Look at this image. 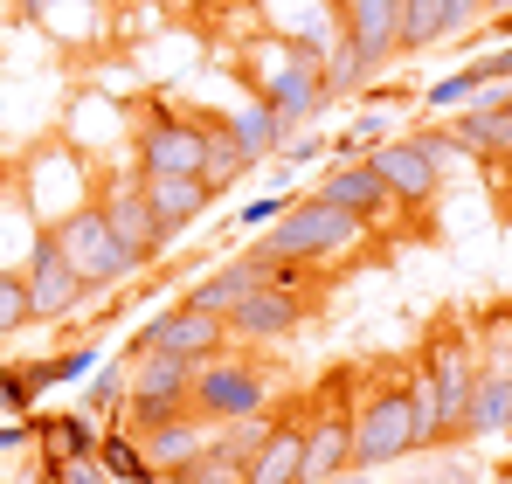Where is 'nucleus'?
<instances>
[{
    "instance_id": "f257e3e1",
    "label": "nucleus",
    "mask_w": 512,
    "mask_h": 484,
    "mask_svg": "<svg viewBox=\"0 0 512 484\" xmlns=\"http://www.w3.org/2000/svg\"><path fill=\"white\" fill-rule=\"evenodd\" d=\"M360 242H367V222L360 215L333 208L326 194H291L284 215L256 236V249L263 256H284V263H340L346 249H360Z\"/></svg>"
},
{
    "instance_id": "f03ea898",
    "label": "nucleus",
    "mask_w": 512,
    "mask_h": 484,
    "mask_svg": "<svg viewBox=\"0 0 512 484\" xmlns=\"http://www.w3.org/2000/svg\"><path fill=\"white\" fill-rule=\"evenodd\" d=\"M208 125L215 118H187L167 97L132 104V173H201V160H208Z\"/></svg>"
},
{
    "instance_id": "7ed1b4c3",
    "label": "nucleus",
    "mask_w": 512,
    "mask_h": 484,
    "mask_svg": "<svg viewBox=\"0 0 512 484\" xmlns=\"http://www.w3.org/2000/svg\"><path fill=\"white\" fill-rule=\"evenodd\" d=\"M457 146H450V125L436 132V125H416V132H388L367 160L374 173L388 180V194L402 201V208H423L436 201V187H443V160H450Z\"/></svg>"
},
{
    "instance_id": "20e7f679",
    "label": "nucleus",
    "mask_w": 512,
    "mask_h": 484,
    "mask_svg": "<svg viewBox=\"0 0 512 484\" xmlns=\"http://www.w3.org/2000/svg\"><path fill=\"white\" fill-rule=\"evenodd\" d=\"M56 242H63V256H70V270L84 277L97 298H111V291H125V284H139L146 270L125 256V242L111 236V222H104V208L84 201L77 215H63L56 222Z\"/></svg>"
},
{
    "instance_id": "39448f33",
    "label": "nucleus",
    "mask_w": 512,
    "mask_h": 484,
    "mask_svg": "<svg viewBox=\"0 0 512 484\" xmlns=\"http://www.w3.org/2000/svg\"><path fill=\"white\" fill-rule=\"evenodd\" d=\"M423 443H416V408H409V388L388 381L374 388L367 402L353 408V464L360 471H388V464H409Z\"/></svg>"
},
{
    "instance_id": "423d86ee",
    "label": "nucleus",
    "mask_w": 512,
    "mask_h": 484,
    "mask_svg": "<svg viewBox=\"0 0 512 484\" xmlns=\"http://www.w3.org/2000/svg\"><path fill=\"white\" fill-rule=\"evenodd\" d=\"M97 180H104V173H97L77 146L56 139V146H35V166H28V180H21V201L35 208L42 229H56L63 215H77L84 201H97Z\"/></svg>"
},
{
    "instance_id": "0eeeda50",
    "label": "nucleus",
    "mask_w": 512,
    "mask_h": 484,
    "mask_svg": "<svg viewBox=\"0 0 512 484\" xmlns=\"http://www.w3.org/2000/svg\"><path fill=\"white\" fill-rule=\"evenodd\" d=\"M256 97L298 132L305 118H319V111L333 104V97H326V63L305 56V49H284V42H277V49L263 56V70H256Z\"/></svg>"
},
{
    "instance_id": "6e6552de",
    "label": "nucleus",
    "mask_w": 512,
    "mask_h": 484,
    "mask_svg": "<svg viewBox=\"0 0 512 484\" xmlns=\"http://www.w3.org/2000/svg\"><path fill=\"white\" fill-rule=\"evenodd\" d=\"M187 402L201 408L208 422H236V415H263L270 408V381H263V367L243 360V353H215V360H201L194 367V388H187Z\"/></svg>"
},
{
    "instance_id": "1a4fd4ad",
    "label": "nucleus",
    "mask_w": 512,
    "mask_h": 484,
    "mask_svg": "<svg viewBox=\"0 0 512 484\" xmlns=\"http://www.w3.org/2000/svg\"><path fill=\"white\" fill-rule=\"evenodd\" d=\"M21 284H28V319H42V325L70 319V312H84L90 298H97L84 277L70 270V256H63L56 229H42V236H35L28 263H21Z\"/></svg>"
},
{
    "instance_id": "9d476101",
    "label": "nucleus",
    "mask_w": 512,
    "mask_h": 484,
    "mask_svg": "<svg viewBox=\"0 0 512 484\" xmlns=\"http://www.w3.org/2000/svg\"><path fill=\"white\" fill-rule=\"evenodd\" d=\"M97 208H104L111 236L125 242V256H132L139 270H153V263L167 256V236H160L153 201H146V180H139L132 166H125V173H111V180H97Z\"/></svg>"
},
{
    "instance_id": "9b49d317",
    "label": "nucleus",
    "mask_w": 512,
    "mask_h": 484,
    "mask_svg": "<svg viewBox=\"0 0 512 484\" xmlns=\"http://www.w3.org/2000/svg\"><path fill=\"white\" fill-rule=\"evenodd\" d=\"M222 346H236V339H229V319H222V312H201V305L180 298L173 312H160V319L139 325L125 353H180V360L201 367V360H215Z\"/></svg>"
},
{
    "instance_id": "f8f14e48",
    "label": "nucleus",
    "mask_w": 512,
    "mask_h": 484,
    "mask_svg": "<svg viewBox=\"0 0 512 484\" xmlns=\"http://www.w3.org/2000/svg\"><path fill=\"white\" fill-rule=\"evenodd\" d=\"M256 14H263L270 42H284V49H305V56H319V63H326V49H333V42L346 35L340 0H256Z\"/></svg>"
},
{
    "instance_id": "ddd939ff",
    "label": "nucleus",
    "mask_w": 512,
    "mask_h": 484,
    "mask_svg": "<svg viewBox=\"0 0 512 484\" xmlns=\"http://www.w3.org/2000/svg\"><path fill=\"white\" fill-rule=\"evenodd\" d=\"M312 312V291H284V284H263L250 291L236 312H229V339H243V346H277V339H291L298 325Z\"/></svg>"
},
{
    "instance_id": "4468645a",
    "label": "nucleus",
    "mask_w": 512,
    "mask_h": 484,
    "mask_svg": "<svg viewBox=\"0 0 512 484\" xmlns=\"http://www.w3.org/2000/svg\"><path fill=\"white\" fill-rule=\"evenodd\" d=\"M312 194H326L333 208L360 215L367 229H381V222H388V208H402V201L388 194V180L374 173V160H333L326 173H319V187H312Z\"/></svg>"
},
{
    "instance_id": "2eb2a0df",
    "label": "nucleus",
    "mask_w": 512,
    "mask_h": 484,
    "mask_svg": "<svg viewBox=\"0 0 512 484\" xmlns=\"http://www.w3.org/2000/svg\"><path fill=\"white\" fill-rule=\"evenodd\" d=\"M346 42L360 49V63L381 77L395 56H402V0H340Z\"/></svg>"
},
{
    "instance_id": "dca6fc26",
    "label": "nucleus",
    "mask_w": 512,
    "mask_h": 484,
    "mask_svg": "<svg viewBox=\"0 0 512 484\" xmlns=\"http://www.w3.org/2000/svg\"><path fill=\"white\" fill-rule=\"evenodd\" d=\"M146 180V201H153V222H160V236H187L208 208H215V187H208V173H139Z\"/></svg>"
},
{
    "instance_id": "f3484780",
    "label": "nucleus",
    "mask_w": 512,
    "mask_h": 484,
    "mask_svg": "<svg viewBox=\"0 0 512 484\" xmlns=\"http://www.w3.org/2000/svg\"><path fill=\"white\" fill-rule=\"evenodd\" d=\"M139 443H146L153 471L173 484L180 471H187V464H194V457H201V450H208V443H215V422H208L201 408H187V415H173V422H160V429H146Z\"/></svg>"
},
{
    "instance_id": "a211bd4d",
    "label": "nucleus",
    "mask_w": 512,
    "mask_h": 484,
    "mask_svg": "<svg viewBox=\"0 0 512 484\" xmlns=\"http://www.w3.org/2000/svg\"><path fill=\"white\" fill-rule=\"evenodd\" d=\"M450 146L471 153V160H512V104H499V111H485V104L450 111Z\"/></svg>"
},
{
    "instance_id": "6ab92c4d",
    "label": "nucleus",
    "mask_w": 512,
    "mask_h": 484,
    "mask_svg": "<svg viewBox=\"0 0 512 484\" xmlns=\"http://www.w3.org/2000/svg\"><path fill=\"white\" fill-rule=\"evenodd\" d=\"M97 436H104V422H97L90 408L35 415V457H49V464H70V457H97Z\"/></svg>"
},
{
    "instance_id": "aec40b11",
    "label": "nucleus",
    "mask_w": 512,
    "mask_h": 484,
    "mask_svg": "<svg viewBox=\"0 0 512 484\" xmlns=\"http://www.w3.org/2000/svg\"><path fill=\"white\" fill-rule=\"evenodd\" d=\"M346 464H353V408H319L305 422V478H326V471H346Z\"/></svg>"
},
{
    "instance_id": "412c9836",
    "label": "nucleus",
    "mask_w": 512,
    "mask_h": 484,
    "mask_svg": "<svg viewBox=\"0 0 512 484\" xmlns=\"http://www.w3.org/2000/svg\"><path fill=\"white\" fill-rule=\"evenodd\" d=\"M298 478H305V422L277 415L250 457V484H298Z\"/></svg>"
},
{
    "instance_id": "4be33fe9",
    "label": "nucleus",
    "mask_w": 512,
    "mask_h": 484,
    "mask_svg": "<svg viewBox=\"0 0 512 484\" xmlns=\"http://www.w3.org/2000/svg\"><path fill=\"white\" fill-rule=\"evenodd\" d=\"M506 429H512V367H478V388L464 408V443L506 436Z\"/></svg>"
},
{
    "instance_id": "5701e85b",
    "label": "nucleus",
    "mask_w": 512,
    "mask_h": 484,
    "mask_svg": "<svg viewBox=\"0 0 512 484\" xmlns=\"http://www.w3.org/2000/svg\"><path fill=\"white\" fill-rule=\"evenodd\" d=\"M222 125L236 132V146H243L256 166L277 160V153H284V139H291V125H284V118H277V111H270V104H263L256 90L243 97V104H236V111H229V118H222Z\"/></svg>"
},
{
    "instance_id": "b1692460",
    "label": "nucleus",
    "mask_w": 512,
    "mask_h": 484,
    "mask_svg": "<svg viewBox=\"0 0 512 484\" xmlns=\"http://www.w3.org/2000/svg\"><path fill=\"white\" fill-rule=\"evenodd\" d=\"M125 360H132V395H125V402H139V395H153V402H187L194 360H180V353H125Z\"/></svg>"
},
{
    "instance_id": "393cba45",
    "label": "nucleus",
    "mask_w": 512,
    "mask_h": 484,
    "mask_svg": "<svg viewBox=\"0 0 512 484\" xmlns=\"http://www.w3.org/2000/svg\"><path fill=\"white\" fill-rule=\"evenodd\" d=\"M97 464L111 471V484H167L160 471H153L146 443H139L125 422H104V436H97Z\"/></svg>"
},
{
    "instance_id": "a878e982",
    "label": "nucleus",
    "mask_w": 512,
    "mask_h": 484,
    "mask_svg": "<svg viewBox=\"0 0 512 484\" xmlns=\"http://www.w3.org/2000/svg\"><path fill=\"white\" fill-rule=\"evenodd\" d=\"M97 367H104L97 346H63V353H49V360H28V381L49 395V388H77V381H90Z\"/></svg>"
},
{
    "instance_id": "bb28decb",
    "label": "nucleus",
    "mask_w": 512,
    "mask_h": 484,
    "mask_svg": "<svg viewBox=\"0 0 512 484\" xmlns=\"http://www.w3.org/2000/svg\"><path fill=\"white\" fill-rule=\"evenodd\" d=\"M125 395H132V360H104L84 381V408L97 422H118V415H125Z\"/></svg>"
},
{
    "instance_id": "cd10ccee",
    "label": "nucleus",
    "mask_w": 512,
    "mask_h": 484,
    "mask_svg": "<svg viewBox=\"0 0 512 484\" xmlns=\"http://www.w3.org/2000/svg\"><path fill=\"white\" fill-rule=\"evenodd\" d=\"M250 166L256 160L236 146V132H229V125H208V160H201V173H208V187H215V194H229Z\"/></svg>"
},
{
    "instance_id": "c85d7f7f",
    "label": "nucleus",
    "mask_w": 512,
    "mask_h": 484,
    "mask_svg": "<svg viewBox=\"0 0 512 484\" xmlns=\"http://www.w3.org/2000/svg\"><path fill=\"white\" fill-rule=\"evenodd\" d=\"M367 83H374V70L360 63V49L340 35V42L326 49V97H333V104H340V97H367Z\"/></svg>"
},
{
    "instance_id": "c756f323",
    "label": "nucleus",
    "mask_w": 512,
    "mask_h": 484,
    "mask_svg": "<svg viewBox=\"0 0 512 484\" xmlns=\"http://www.w3.org/2000/svg\"><path fill=\"white\" fill-rule=\"evenodd\" d=\"M443 42V0H402V56H423Z\"/></svg>"
},
{
    "instance_id": "7c9ffc66",
    "label": "nucleus",
    "mask_w": 512,
    "mask_h": 484,
    "mask_svg": "<svg viewBox=\"0 0 512 484\" xmlns=\"http://www.w3.org/2000/svg\"><path fill=\"white\" fill-rule=\"evenodd\" d=\"M173 484H250V464H243L236 450L208 443V450H201V457H194V464H187V471H180Z\"/></svg>"
},
{
    "instance_id": "2f4dec72",
    "label": "nucleus",
    "mask_w": 512,
    "mask_h": 484,
    "mask_svg": "<svg viewBox=\"0 0 512 484\" xmlns=\"http://www.w3.org/2000/svg\"><path fill=\"white\" fill-rule=\"evenodd\" d=\"M388 132H395V125H388L381 111H367V118H353V125L340 132V139H333V160H367V153H374V146H381Z\"/></svg>"
},
{
    "instance_id": "473e14b6",
    "label": "nucleus",
    "mask_w": 512,
    "mask_h": 484,
    "mask_svg": "<svg viewBox=\"0 0 512 484\" xmlns=\"http://www.w3.org/2000/svg\"><path fill=\"white\" fill-rule=\"evenodd\" d=\"M28 325V284H21V270H0V339H14Z\"/></svg>"
},
{
    "instance_id": "72a5a7b5",
    "label": "nucleus",
    "mask_w": 512,
    "mask_h": 484,
    "mask_svg": "<svg viewBox=\"0 0 512 484\" xmlns=\"http://www.w3.org/2000/svg\"><path fill=\"white\" fill-rule=\"evenodd\" d=\"M35 381H28V367H14V360H0V415H28L35 408Z\"/></svg>"
},
{
    "instance_id": "f704fd0d",
    "label": "nucleus",
    "mask_w": 512,
    "mask_h": 484,
    "mask_svg": "<svg viewBox=\"0 0 512 484\" xmlns=\"http://www.w3.org/2000/svg\"><path fill=\"white\" fill-rule=\"evenodd\" d=\"M35 464H42V471H49L56 484H111V471H104L97 457H70V464H49V457H35Z\"/></svg>"
},
{
    "instance_id": "c9c22d12",
    "label": "nucleus",
    "mask_w": 512,
    "mask_h": 484,
    "mask_svg": "<svg viewBox=\"0 0 512 484\" xmlns=\"http://www.w3.org/2000/svg\"><path fill=\"white\" fill-rule=\"evenodd\" d=\"M284 201H291V187H284V194H263V201H243V208H236V229L263 236V229H270V222L284 215Z\"/></svg>"
},
{
    "instance_id": "e433bc0d",
    "label": "nucleus",
    "mask_w": 512,
    "mask_h": 484,
    "mask_svg": "<svg viewBox=\"0 0 512 484\" xmlns=\"http://www.w3.org/2000/svg\"><path fill=\"white\" fill-rule=\"evenodd\" d=\"M485 21V0H443V42H464Z\"/></svg>"
},
{
    "instance_id": "4c0bfd02",
    "label": "nucleus",
    "mask_w": 512,
    "mask_h": 484,
    "mask_svg": "<svg viewBox=\"0 0 512 484\" xmlns=\"http://www.w3.org/2000/svg\"><path fill=\"white\" fill-rule=\"evenodd\" d=\"M14 450H35V422H28V415L0 422V457H14Z\"/></svg>"
},
{
    "instance_id": "58836bf2",
    "label": "nucleus",
    "mask_w": 512,
    "mask_h": 484,
    "mask_svg": "<svg viewBox=\"0 0 512 484\" xmlns=\"http://www.w3.org/2000/svg\"><path fill=\"white\" fill-rule=\"evenodd\" d=\"M305 484H374L360 464H346V471H326V478H305Z\"/></svg>"
},
{
    "instance_id": "ea45409f",
    "label": "nucleus",
    "mask_w": 512,
    "mask_h": 484,
    "mask_svg": "<svg viewBox=\"0 0 512 484\" xmlns=\"http://www.w3.org/2000/svg\"><path fill=\"white\" fill-rule=\"evenodd\" d=\"M506 7H512V0H485V14H506Z\"/></svg>"
}]
</instances>
